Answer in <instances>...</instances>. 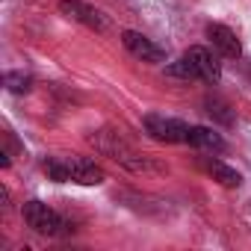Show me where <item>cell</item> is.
<instances>
[{
	"instance_id": "6da1fadb",
	"label": "cell",
	"mask_w": 251,
	"mask_h": 251,
	"mask_svg": "<svg viewBox=\"0 0 251 251\" xmlns=\"http://www.w3.org/2000/svg\"><path fill=\"white\" fill-rule=\"evenodd\" d=\"M42 172L53 183H80V186H100L106 180L103 169L86 157H48Z\"/></svg>"
},
{
	"instance_id": "5b68a950",
	"label": "cell",
	"mask_w": 251,
	"mask_h": 251,
	"mask_svg": "<svg viewBox=\"0 0 251 251\" xmlns=\"http://www.w3.org/2000/svg\"><path fill=\"white\" fill-rule=\"evenodd\" d=\"M59 12H62L65 18H71V21H77V24L95 30V33H109V30H112V21H109L100 9L83 3V0H59Z\"/></svg>"
},
{
	"instance_id": "30bf717a",
	"label": "cell",
	"mask_w": 251,
	"mask_h": 251,
	"mask_svg": "<svg viewBox=\"0 0 251 251\" xmlns=\"http://www.w3.org/2000/svg\"><path fill=\"white\" fill-rule=\"evenodd\" d=\"M204 166H207V172L213 175V180H219V183L227 186V189H236V186L242 183V175H239L236 169H230L227 163H222V160H207Z\"/></svg>"
},
{
	"instance_id": "52a82bcc",
	"label": "cell",
	"mask_w": 251,
	"mask_h": 251,
	"mask_svg": "<svg viewBox=\"0 0 251 251\" xmlns=\"http://www.w3.org/2000/svg\"><path fill=\"white\" fill-rule=\"evenodd\" d=\"M121 42H124V48H127L136 59H142V62H166V50L160 45H154L151 39H145L142 33H136V30H124Z\"/></svg>"
},
{
	"instance_id": "8fae6325",
	"label": "cell",
	"mask_w": 251,
	"mask_h": 251,
	"mask_svg": "<svg viewBox=\"0 0 251 251\" xmlns=\"http://www.w3.org/2000/svg\"><path fill=\"white\" fill-rule=\"evenodd\" d=\"M3 86H6L9 92H15V95H24V92L33 89V77L24 74V71H6V74H3Z\"/></svg>"
},
{
	"instance_id": "7a4b0ae2",
	"label": "cell",
	"mask_w": 251,
	"mask_h": 251,
	"mask_svg": "<svg viewBox=\"0 0 251 251\" xmlns=\"http://www.w3.org/2000/svg\"><path fill=\"white\" fill-rule=\"evenodd\" d=\"M92 145L100 154H106L115 163H121L124 169H130V172H160V166H154L151 160H145L133 145H127V142L121 139V133H115V130H98L92 136Z\"/></svg>"
},
{
	"instance_id": "277c9868",
	"label": "cell",
	"mask_w": 251,
	"mask_h": 251,
	"mask_svg": "<svg viewBox=\"0 0 251 251\" xmlns=\"http://www.w3.org/2000/svg\"><path fill=\"white\" fill-rule=\"evenodd\" d=\"M21 216H24V222H27L36 233H42V236H59V233L65 230V219H62L56 210H50L48 204H42V201H24Z\"/></svg>"
},
{
	"instance_id": "8992f818",
	"label": "cell",
	"mask_w": 251,
	"mask_h": 251,
	"mask_svg": "<svg viewBox=\"0 0 251 251\" xmlns=\"http://www.w3.org/2000/svg\"><path fill=\"white\" fill-rule=\"evenodd\" d=\"M183 59L192 65L195 80H204V83H219V80H222V65H219V59H216L207 48L195 45V48H189V50L183 53Z\"/></svg>"
},
{
	"instance_id": "3957f363",
	"label": "cell",
	"mask_w": 251,
	"mask_h": 251,
	"mask_svg": "<svg viewBox=\"0 0 251 251\" xmlns=\"http://www.w3.org/2000/svg\"><path fill=\"white\" fill-rule=\"evenodd\" d=\"M142 127L151 139L157 142H169V145H177V142H186L189 136V124L180 121V118H169V115H160V112H148L142 118Z\"/></svg>"
},
{
	"instance_id": "4fadbf2b",
	"label": "cell",
	"mask_w": 251,
	"mask_h": 251,
	"mask_svg": "<svg viewBox=\"0 0 251 251\" xmlns=\"http://www.w3.org/2000/svg\"><path fill=\"white\" fill-rule=\"evenodd\" d=\"M225 109H227V106H222V103H210V109H207V112H210V115H219L225 124H233V115H230V112H225Z\"/></svg>"
},
{
	"instance_id": "7c38bea8",
	"label": "cell",
	"mask_w": 251,
	"mask_h": 251,
	"mask_svg": "<svg viewBox=\"0 0 251 251\" xmlns=\"http://www.w3.org/2000/svg\"><path fill=\"white\" fill-rule=\"evenodd\" d=\"M166 74L169 77H175V80H195V71H192V65L180 56L177 62H172L169 68H166Z\"/></svg>"
},
{
	"instance_id": "9c48e42d",
	"label": "cell",
	"mask_w": 251,
	"mask_h": 251,
	"mask_svg": "<svg viewBox=\"0 0 251 251\" xmlns=\"http://www.w3.org/2000/svg\"><path fill=\"white\" fill-rule=\"evenodd\" d=\"M186 142L192 145V148H201V151H225V139L216 133V130H210V127H189V136H186Z\"/></svg>"
},
{
	"instance_id": "ba28073f",
	"label": "cell",
	"mask_w": 251,
	"mask_h": 251,
	"mask_svg": "<svg viewBox=\"0 0 251 251\" xmlns=\"http://www.w3.org/2000/svg\"><path fill=\"white\" fill-rule=\"evenodd\" d=\"M207 39L213 42V48L225 56V59H239L242 56V45L236 39V33L225 24H210L207 27Z\"/></svg>"
}]
</instances>
